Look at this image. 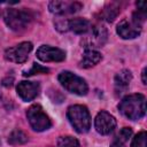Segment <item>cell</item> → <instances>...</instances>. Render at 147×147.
<instances>
[{
    "mask_svg": "<svg viewBox=\"0 0 147 147\" xmlns=\"http://www.w3.org/2000/svg\"><path fill=\"white\" fill-rule=\"evenodd\" d=\"M67 117L78 133H86L91 127V116L85 106H70L67 110Z\"/></svg>",
    "mask_w": 147,
    "mask_h": 147,
    "instance_id": "cell-2",
    "label": "cell"
},
{
    "mask_svg": "<svg viewBox=\"0 0 147 147\" xmlns=\"http://www.w3.org/2000/svg\"><path fill=\"white\" fill-rule=\"evenodd\" d=\"M118 13H119V9H118L117 5L116 3H109L108 7H106L103 9L102 16L107 22H113L116 18V16L118 15Z\"/></svg>",
    "mask_w": 147,
    "mask_h": 147,
    "instance_id": "cell-17",
    "label": "cell"
},
{
    "mask_svg": "<svg viewBox=\"0 0 147 147\" xmlns=\"http://www.w3.org/2000/svg\"><path fill=\"white\" fill-rule=\"evenodd\" d=\"M102 59L101 53H99L95 49H85L82 61L79 62L80 68H91L95 64H98Z\"/></svg>",
    "mask_w": 147,
    "mask_h": 147,
    "instance_id": "cell-14",
    "label": "cell"
},
{
    "mask_svg": "<svg viewBox=\"0 0 147 147\" xmlns=\"http://www.w3.org/2000/svg\"><path fill=\"white\" fill-rule=\"evenodd\" d=\"M57 147H79V141L71 136H62L57 139Z\"/></svg>",
    "mask_w": 147,
    "mask_h": 147,
    "instance_id": "cell-18",
    "label": "cell"
},
{
    "mask_svg": "<svg viewBox=\"0 0 147 147\" xmlns=\"http://www.w3.org/2000/svg\"><path fill=\"white\" fill-rule=\"evenodd\" d=\"M40 86L36 82H28V80H22L17 84L16 86V92L17 95L23 100V101H31L33 100L38 93H39Z\"/></svg>",
    "mask_w": 147,
    "mask_h": 147,
    "instance_id": "cell-10",
    "label": "cell"
},
{
    "mask_svg": "<svg viewBox=\"0 0 147 147\" xmlns=\"http://www.w3.org/2000/svg\"><path fill=\"white\" fill-rule=\"evenodd\" d=\"M117 34L123 39H133L138 37L141 32V28L134 24L132 21H129L127 18L122 20L116 28Z\"/></svg>",
    "mask_w": 147,
    "mask_h": 147,
    "instance_id": "cell-12",
    "label": "cell"
},
{
    "mask_svg": "<svg viewBox=\"0 0 147 147\" xmlns=\"http://www.w3.org/2000/svg\"><path fill=\"white\" fill-rule=\"evenodd\" d=\"M6 25L13 30V31H22L24 30L30 22L32 21V15L30 11L24 10V9H15V8H9L6 10L5 16H3Z\"/></svg>",
    "mask_w": 147,
    "mask_h": 147,
    "instance_id": "cell-3",
    "label": "cell"
},
{
    "mask_svg": "<svg viewBox=\"0 0 147 147\" xmlns=\"http://www.w3.org/2000/svg\"><path fill=\"white\" fill-rule=\"evenodd\" d=\"M44 72H48V69L46 67H42V65H40L38 63H33L32 68L30 70L24 71L23 75L25 77H28V76H32V75H36V74H44Z\"/></svg>",
    "mask_w": 147,
    "mask_h": 147,
    "instance_id": "cell-21",
    "label": "cell"
},
{
    "mask_svg": "<svg viewBox=\"0 0 147 147\" xmlns=\"http://www.w3.org/2000/svg\"><path fill=\"white\" fill-rule=\"evenodd\" d=\"M57 79H59L60 84L67 91H69L74 94L85 95L88 91V86H87L86 82L82 77H79L70 71H62L57 76Z\"/></svg>",
    "mask_w": 147,
    "mask_h": 147,
    "instance_id": "cell-4",
    "label": "cell"
},
{
    "mask_svg": "<svg viewBox=\"0 0 147 147\" xmlns=\"http://www.w3.org/2000/svg\"><path fill=\"white\" fill-rule=\"evenodd\" d=\"M132 80V74L127 69H123L115 76V85L117 88H126Z\"/></svg>",
    "mask_w": 147,
    "mask_h": 147,
    "instance_id": "cell-15",
    "label": "cell"
},
{
    "mask_svg": "<svg viewBox=\"0 0 147 147\" xmlns=\"http://www.w3.org/2000/svg\"><path fill=\"white\" fill-rule=\"evenodd\" d=\"M94 127L100 134H109L116 127V119L106 110H101L96 114L94 119Z\"/></svg>",
    "mask_w": 147,
    "mask_h": 147,
    "instance_id": "cell-8",
    "label": "cell"
},
{
    "mask_svg": "<svg viewBox=\"0 0 147 147\" xmlns=\"http://www.w3.org/2000/svg\"><path fill=\"white\" fill-rule=\"evenodd\" d=\"M136 5L138 7V10L147 11V2H145V1H138V2H136Z\"/></svg>",
    "mask_w": 147,
    "mask_h": 147,
    "instance_id": "cell-23",
    "label": "cell"
},
{
    "mask_svg": "<svg viewBox=\"0 0 147 147\" xmlns=\"http://www.w3.org/2000/svg\"><path fill=\"white\" fill-rule=\"evenodd\" d=\"M82 8V3L76 1H51L48 3V9L51 13L56 15L74 14Z\"/></svg>",
    "mask_w": 147,
    "mask_h": 147,
    "instance_id": "cell-11",
    "label": "cell"
},
{
    "mask_svg": "<svg viewBox=\"0 0 147 147\" xmlns=\"http://www.w3.org/2000/svg\"><path fill=\"white\" fill-rule=\"evenodd\" d=\"M28 141V136L22 131V130H14L9 137H8V142L11 144V145H22V144H25Z\"/></svg>",
    "mask_w": 147,
    "mask_h": 147,
    "instance_id": "cell-16",
    "label": "cell"
},
{
    "mask_svg": "<svg viewBox=\"0 0 147 147\" xmlns=\"http://www.w3.org/2000/svg\"><path fill=\"white\" fill-rule=\"evenodd\" d=\"M55 26L59 31H68V21L67 20H57L55 22Z\"/></svg>",
    "mask_w": 147,
    "mask_h": 147,
    "instance_id": "cell-22",
    "label": "cell"
},
{
    "mask_svg": "<svg viewBox=\"0 0 147 147\" xmlns=\"http://www.w3.org/2000/svg\"><path fill=\"white\" fill-rule=\"evenodd\" d=\"M141 78H142V84L146 85L147 84V82H146V68H144L141 71Z\"/></svg>",
    "mask_w": 147,
    "mask_h": 147,
    "instance_id": "cell-25",
    "label": "cell"
},
{
    "mask_svg": "<svg viewBox=\"0 0 147 147\" xmlns=\"http://www.w3.org/2000/svg\"><path fill=\"white\" fill-rule=\"evenodd\" d=\"M37 57L42 62H61L65 59V52L57 47L42 45L37 49Z\"/></svg>",
    "mask_w": 147,
    "mask_h": 147,
    "instance_id": "cell-9",
    "label": "cell"
},
{
    "mask_svg": "<svg viewBox=\"0 0 147 147\" xmlns=\"http://www.w3.org/2000/svg\"><path fill=\"white\" fill-rule=\"evenodd\" d=\"M131 147H147V134L146 131H140L131 141Z\"/></svg>",
    "mask_w": 147,
    "mask_h": 147,
    "instance_id": "cell-19",
    "label": "cell"
},
{
    "mask_svg": "<svg viewBox=\"0 0 147 147\" xmlns=\"http://www.w3.org/2000/svg\"><path fill=\"white\" fill-rule=\"evenodd\" d=\"M122 115L131 121H138L146 114V98L140 93L129 94L118 105Z\"/></svg>",
    "mask_w": 147,
    "mask_h": 147,
    "instance_id": "cell-1",
    "label": "cell"
},
{
    "mask_svg": "<svg viewBox=\"0 0 147 147\" xmlns=\"http://www.w3.org/2000/svg\"><path fill=\"white\" fill-rule=\"evenodd\" d=\"M110 147H125V144L121 142V141L117 140V139H114L113 142L110 144Z\"/></svg>",
    "mask_w": 147,
    "mask_h": 147,
    "instance_id": "cell-24",
    "label": "cell"
},
{
    "mask_svg": "<svg viewBox=\"0 0 147 147\" xmlns=\"http://www.w3.org/2000/svg\"><path fill=\"white\" fill-rule=\"evenodd\" d=\"M132 129L131 127H123L118 133H117V136L115 137V139H117V140H119L121 142H123V144H125L131 137H132Z\"/></svg>",
    "mask_w": 147,
    "mask_h": 147,
    "instance_id": "cell-20",
    "label": "cell"
},
{
    "mask_svg": "<svg viewBox=\"0 0 147 147\" xmlns=\"http://www.w3.org/2000/svg\"><path fill=\"white\" fill-rule=\"evenodd\" d=\"M32 51V44L30 41H23L14 47H9L5 52V59L15 63H23L28 60L30 52Z\"/></svg>",
    "mask_w": 147,
    "mask_h": 147,
    "instance_id": "cell-7",
    "label": "cell"
},
{
    "mask_svg": "<svg viewBox=\"0 0 147 147\" xmlns=\"http://www.w3.org/2000/svg\"><path fill=\"white\" fill-rule=\"evenodd\" d=\"M26 117L30 123V126L37 132L48 130L52 125L48 115L44 111V109L39 105H32L26 110Z\"/></svg>",
    "mask_w": 147,
    "mask_h": 147,
    "instance_id": "cell-5",
    "label": "cell"
},
{
    "mask_svg": "<svg viewBox=\"0 0 147 147\" xmlns=\"http://www.w3.org/2000/svg\"><path fill=\"white\" fill-rule=\"evenodd\" d=\"M91 28H92V23L86 18L77 17L68 21V29L77 34H86L91 30Z\"/></svg>",
    "mask_w": 147,
    "mask_h": 147,
    "instance_id": "cell-13",
    "label": "cell"
},
{
    "mask_svg": "<svg viewBox=\"0 0 147 147\" xmlns=\"http://www.w3.org/2000/svg\"><path fill=\"white\" fill-rule=\"evenodd\" d=\"M107 40V30L103 25H93L91 30L86 33L82 40V45L85 49H94L96 47H102Z\"/></svg>",
    "mask_w": 147,
    "mask_h": 147,
    "instance_id": "cell-6",
    "label": "cell"
}]
</instances>
